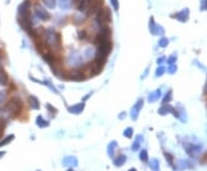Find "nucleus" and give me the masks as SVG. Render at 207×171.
Returning <instances> with one entry per match:
<instances>
[{"label":"nucleus","mask_w":207,"mask_h":171,"mask_svg":"<svg viewBox=\"0 0 207 171\" xmlns=\"http://www.w3.org/2000/svg\"><path fill=\"white\" fill-rule=\"evenodd\" d=\"M43 37L45 38V44L47 47L55 51L61 50V36L53 28H49V29L44 30Z\"/></svg>","instance_id":"f257e3e1"},{"label":"nucleus","mask_w":207,"mask_h":171,"mask_svg":"<svg viewBox=\"0 0 207 171\" xmlns=\"http://www.w3.org/2000/svg\"><path fill=\"white\" fill-rule=\"evenodd\" d=\"M5 108L8 111L9 116H17L23 110V102L17 98H13L8 101Z\"/></svg>","instance_id":"f03ea898"},{"label":"nucleus","mask_w":207,"mask_h":171,"mask_svg":"<svg viewBox=\"0 0 207 171\" xmlns=\"http://www.w3.org/2000/svg\"><path fill=\"white\" fill-rule=\"evenodd\" d=\"M111 17H112V15H111V11H109L108 8H100L97 11L96 22L98 23V25L100 28H104L111 22Z\"/></svg>","instance_id":"7ed1b4c3"},{"label":"nucleus","mask_w":207,"mask_h":171,"mask_svg":"<svg viewBox=\"0 0 207 171\" xmlns=\"http://www.w3.org/2000/svg\"><path fill=\"white\" fill-rule=\"evenodd\" d=\"M82 62H83V57L81 55L78 51H70V53L68 55L67 57V63L69 65H72L74 68H77L79 65H82Z\"/></svg>","instance_id":"20e7f679"},{"label":"nucleus","mask_w":207,"mask_h":171,"mask_svg":"<svg viewBox=\"0 0 207 171\" xmlns=\"http://www.w3.org/2000/svg\"><path fill=\"white\" fill-rule=\"evenodd\" d=\"M111 42V31L107 27L101 28V30L97 34V38H96V44L97 45H100V44H104V43Z\"/></svg>","instance_id":"39448f33"},{"label":"nucleus","mask_w":207,"mask_h":171,"mask_svg":"<svg viewBox=\"0 0 207 171\" xmlns=\"http://www.w3.org/2000/svg\"><path fill=\"white\" fill-rule=\"evenodd\" d=\"M35 15L37 16L39 20H41V21H49L51 19V15H49V13L47 11V9H45L39 4L35 5Z\"/></svg>","instance_id":"423d86ee"},{"label":"nucleus","mask_w":207,"mask_h":171,"mask_svg":"<svg viewBox=\"0 0 207 171\" xmlns=\"http://www.w3.org/2000/svg\"><path fill=\"white\" fill-rule=\"evenodd\" d=\"M148 27H150V32L153 34V36H159V34H165L163 28L160 27L158 23H157L154 20H153V17H151L150 25H148Z\"/></svg>","instance_id":"0eeeda50"},{"label":"nucleus","mask_w":207,"mask_h":171,"mask_svg":"<svg viewBox=\"0 0 207 171\" xmlns=\"http://www.w3.org/2000/svg\"><path fill=\"white\" fill-rule=\"evenodd\" d=\"M143 105H144V100L143 99H139L138 101H137V102H136L135 106L132 107L131 114H130V116H131V118H132V121H136V119H137L140 109L143 108Z\"/></svg>","instance_id":"6e6552de"},{"label":"nucleus","mask_w":207,"mask_h":171,"mask_svg":"<svg viewBox=\"0 0 207 171\" xmlns=\"http://www.w3.org/2000/svg\"><path fill=\"white\" fill-rule=\"evenodd\" d=\"M102 4V0H92L90 4V7L87 11V15H93L100 9V6Z\"/></svg>","instance_id":"1a4fd4ad"},{"label":"nucleus","mask_w":207,"mask_h":171,"mask_svg":"<svg viewBox=\"0 0 207 171\" xmlns=\"http://www.w3.org/2000/svg\"><path fill=\"white\" fill-rule=\"evenodd\" d=\"M29 8H30V1L26 0L19 6V15L20 17H26L29 16Z\"/></svg>","instance_id":"9d476101"},{"label":"nucleus","mask_w":207,"mask_h":171,"mask_svg":"<svg viewBox=\"0 0 207 171\" xmlns=\"http://www.w3.org/2000/svg\"><path fill=\"white\" fill-rule=\"evenodd\" d=\"M172 17L174 19H176L177 21H180V22H186L189 20V9L188 8H184V9H182V11H177L176 14H174L172 15Z\"/></svg>","instance_id":"9b49d317"},{"label":"nucleus","mask_w":207,"mask_h":171,"mask_svg":"<svg viewBox=\"0 0 207 171\" xmlns=\"http://www.w3.org/2000/svg\"><path fill=\"white\" fill-rule=\"evenodd\" d=\"M84 109V102L82 103H77V105H74V106H70L68 108V110L69 113H72V114H81Z\"/></svg>","instance_id":"f8f14e48"},{"label":"nucleus","mask_w":207,"mask_h":171,"mask_svg":"<svg viewBox=\"0 0 207 171\" xmlns=\"http://www.w3.org/2000/svg\"><path fill=\"white\" fill-rule=\"evenodd\" d=\"M64 165H68V167H76L77 164H78V161H77V159H76L75 156H66L64 159Z\"/></svg>","instance_id":"ddd939ff"},{"label":"nucleus","mask_w":207,"mask_h":171,"mask_svg":"<svg viewBox=\"0 0 207 171\" xmlns=\"http://www.w3.org/2000/svg\"><path fill=\"white\" fill-rule=\"evenodd\" d=\"M28 103H29V106H30L31 109H39V107H40L39 101H38V99L35 95H30V97L28 98Z\"/></svg>","instance_id":"4468645a"},{"label":"nucleus","mask_w":207,"mask_h":171,"mask_svg":"<svg viewBox=\"0 0 207 171\" xmlns=\"http://www.w3.org/2000/svg\"><path fill=\"white\" fill-rule=\"evenodd\" d=\"M92 0H81L78 4V11L81 13H87L89 7H90V4Z\"/></svg>","instance_id":"2eb2a0df"},{"label":"nucleus","mask_w":207,"mask_h":171,"mask_svg":"<svg viewBox=\"0 0 207 171\" xmlns=\"http://www.w3.org/2000/svg\"><path fill=\"white\" fill-rule=\"evenodd\" d=\"M58 4H59V7L62 11H68V9H70L73 7L72 0H58Z\"/></svg>","instance_id":"dca6fc26"},{"label":"nucleus","mask_w":207,"mask_h":171,"mask_svg":"<svg viewBox=\"0 0 207 171\" xmlns=\"http://www.w3.org/2000/svg\"><path fill=\"white\" fill-rule=\"evenodd\" d=\"M96 56V48L94 47H87L85 52H84V57L85 60H90V59H93Z\"/></svg>","instance_id":"f3484780"},{"label":"nucleus","mask_w":207,"mask_h":171,"mask_svg":"<svg viewBox=\"0 0 207 171\" xmlns=\"http://www.w3.org/2000/svg\"><path fill=\"white\" fill-rule=\"evenodd\" d=\"M72 75L69 76V78L70 79H74V80H82L85 78V76H84V74H83L81 70H76V71L74 72H70Z\"/></svg>","instance_id":"a211bd4d"},{"label":"nucleus","mask_w":207,"mask_h":171,"mask_svg":"<svg viewBox=\"0 0 207 171\" xmlns=\"http://www.w3.org/2000/svg\"><path fill=\"white\" fill-rule=\"evenodd\" d=\"M116 141H112L111 144L108 145V147H107V153H108V156L111 157H113L114 156V152H115V148H116Z\"/></svg>","instance_id":"6ab92c4d"},{"label":"nucleus","mask_w":207,"mask_h":171,"mask_svg":"<svg viewBox=\"0 0 207 171\" xmlns=\"http://www.w3.org/2000/svg\"><path fill=\"white\" fill-rule=\"evenodd\" d=\"M125 161H127L125 155H119L117 156V159L114 160V164H115L116 167H122V165L125 163Z\"/></svg>","instance_id":"aec40b11"},{"label":"nucleus","mask_w":207,"mask_h":171,"mask_svg":"<svg viewBox=\"0 0 207 171\" xmlns=\"http://www.w3.org/2000/svg\"><path fill=\"white\" fill-rule=\"evenodd\" d=\"M43 4L45 7H47L49 9H54L57 6V0H41Z\"/></svg>","instance_id":"412c9836"},{"label":"nucleus","mask_w":207,"mask_h":171,"mask_svg":"<svg viewBox=\"0 0 207 171\" xmlns=\"http://www.w3.org/2000/svg\"><path fill=\"white\" fill-rule=\"evenodd\" d=\"M8 84V76L7 74H5L4 71L0 72V85L1 86H6Z\"/></svg>","instance_id":"4be33fe9"},{"label":"nucleus","mask_w":207,"mask_h":171,"mask_svg":"<svg viewBox=\"0 0 207 171\" xmlns=\"http://www.w3.org/2000/svg\"><path fill=\"white\" fill-rule=\"evenodd\" d=\"M36 123H37V125L39 126V128H44V126L49 125V122H46L45 119L43 118V116H38L37 119H36Z\"/></svg>","instance_id":"5701e85b"},{"label":"nucleus","mask_w":207,"mask_h":171,"mask_svg":"<svg viewBox=\"0 0 207 171\" xmlns=\"http://www.w3.org/2000/svg\"><path fill=\"white\" fill-rule=\"evenodd\" d=\"M73 21H74V23H76V24H81V23H83L85 21V17L83 15H79V14H75L74 17H73Z\"/></svg>","instance_id":"b1692460"},{"label":"nucleus","mask_w":207,"mask_h":171,"mask_svg":"<svg viewBox=\"0 0 207 171\" xmlns=\"http://www.w3.org/2000/svg\"><path fill=\"white\" fill-rule=\"evenodd\" d=\"M159 97H160V91L158 90V91L153 92V93H151V94L148 95V101H150V102H153V101L159 99Z\"/></svg>","instance_id":"393cba45"},{"label":"nucleus","mask_w":207,"mask_h":171,"mask_svg":"<svg viewBox=\"0 0 207 171\" xmlns=\"http://www.w3.org/2000/svg\"><path fill=\"white\" fill-rule=\"evenodd\" d=\"M13 139H14V136H13V134H9L8 137H6L5 139H2V140L0 141V147H4V146H6V145L9 144Z\"/></svg>","instance_id":"a878e982"},{"label":"nucleus","mask_w":207,"mask_h":171,"mask_svg":"<svg viewBox=\"0 0 207 171\" xmlns=\"http://www.w3.org/2000/svg\"><path fill=\"white\" fill-rule=\"evenodd\" d=\"M168 44H169V39L166 38V37H161L160 40H159V46L160 47H167Z\"/></svg>","instance_id":"bb28decb"},{"label":"nucleus","mask_w":207,"mask_h":171,"mask_svg":"<svg viewBox=\"0 0 207 171\" xmlns=\"http://www.w3.org/2000/svg\"><path fill=\"white\" fill-rule=\"evenodd\" d=\"M166 72V68L163 65H159V68L155 70V76L157 77H161L163 74Z\"/></svg>","instance_id":"cd10ccee"},{"label":"nucleus","mask_w":207,"mask_h":171,"mask_svg":"<svg viewBox=\"0 0 207 171\" xmlns=\"http://www.w3.org/2000/svg\"><path fill=\"white\" fill-rule=\"evenodd\" d=\"M150 165H151V169L154 171H159V162L158 160H152L150 162Z\"/></svg>","instance_id":"c85d7f7f"},{"label":"nucleus","mask_w":207,"mask_h":171,"mask_svg":"<svg viewBox=\"0 0 207 171\" xmlns=\"http://www.w3.org/2000/svg\"><path fill=\"white\" fill-rule=\"evenodd\" d=\"M124 137H127V138H131L132 137V134H134V130L131 129V128H128V129H125L124 130Z\"/></svg>","instance_id":"c756f323"},{"label":"nucleus","mask_w":207,"mask_h":171,"mask_svg":"<svg viewBox=\"0 0 207 171\" xmlns=\"http://www.w3.org/2000/svg\"><path fill=\"white\" fill-rule=\"evenodd\" d=\"M138 139H137V141H135V142H134V145H132V151H138V149H139V142H140V140H142V139H140V136H138Z\"/></svg>","instance_id":"7c9ffc66"},{"label":"nucleus","mask_w":207,"mask_h":171,"mask_svg":"<svg viewBox=\"0 0 207 171\" xmlns=\"http://www.w3.org/2000/svg\"><path fill=\"white\" fill-rule=\"evenodd\" d=\"M6 98H7V93L5 91H0V105H2L6 101Z\"/></svg>","instance_id":"2f4dec72"},{"label":"nucleus","mask_w":207,"mask_h":171,"mask_svg":"<svg viewBox=\"0 0 207 171\" xmlns=\"http://www.w3.org/2000/svg\"><path fill=\"white\" fill-rule=\"evenodd\" d=\"M170 98H172V91H168V92H167V94H166L165 97H163V99H162V102H163V103L169 102Z\"/></svg>","instance_id":"473e14b6"},{"label":"nucleus","mask_w":207,"mask_h":171,"mask_svg":"<svg viewBox=\"0 0 207 171\" xmlns=\"http://www.w3.org/2000/svg\"><path fill=\"white\" fill-rule=\"evenodd\" d=\"M78 38L79 39H82V40H84V39H87V32L85 30H81L78 32Z\"/></svg>","instance_id":"72a5a7b5"},{"label":"nucleus","mask_w":207,"mask_h":171,"mask_svg":"<svg viewBox=\"0 0 207 171\" xmlns=\"http://www.w3.org/2000/svg\"><path fill=\"white\" fill-rule=\"evenodd\" d=\"M111 4H112V7H113L115 11H119V8H120L119 0H111Z\"/></svg>","instance_id":"f704fd0d"},{"label":"nucleus","mask_w":207,"mask_h":171,"mask_svg":"<svg viewBox=\"0 0 207 171\" xmlns=\"http://www.w3.org/2000/svg\"><path fill=\"white\" fill-rule=\"evenodd\" d=\"M176 70H177V67L175 63H174V65H169V68H168V72H169V74L173 75V74L176 72Z\"/></svg>","instance_id":"c9c22d12"},{"label":"nucleus","mask_w":207,"mask_h":171,"mask_svg":"<svg viewBox=\"0 0 207 171\" xmlns=\"http://www.w3.org/2000/svg\"><path fill=\"white\" fill-rule=\"evenodd\" d=\"M207 9V0H200V11Z\"/></svg>","instance_id":"e433bc0d"},{"label":"nucleus","mask_w":207,"mask_h":171,"mask_svg":"<svg viewBox=\"0 0 207 171\" xmlns=\"http://www.w3.org/2000/svg\"><path fill=\"white\" fill-rule=\"evenodd\" d=\"M140 160L143 161V162H146L147 161V152L146 151H142V153H140Z\"/></svg>","instance_id":"4c0bfd02"},{"label":"nucleus","mask_w":207,"mask_h":171,"mask_svg":"<svg viewBox=\"0 0 207 171\" xmlns=\"http://www.w3.org/2000/svg\"><path fill=\"white\" fill-rule=\"evenodd\" d=\"M176 59H177V56H176V54H174V55H172V56L168 59V65H174L175 62H176Z\"/></svg>","instance_id":"58836bf2"},{"label":"nucleus","mask_w":207,"mask_h":171,"mask_svg":"<svg viewBox=\"0 0 207 171\" xmlns=\"http://www.w3.org/2000/svg\"><path fill=\"white\" fill-rule=\"evenodd\" d=\"M165 61H166V57L165 56H160L158 60H157V63H158L159 65H162L163 63H165Z\"/></svg>","instance_id":"ea45409f"},{"label":"nucleus","mask_w":207,"mask_h":171,"mask_svg":"<svg viewBox=\"0 0 207 171\" xmlns=\"http://www.w3.org/2000/svg\"><path fill=\"white\" fill-rule=\"evenodd\" d=\"M4 129H5V123L0 122V137H1L2 133H4Z\"/></svg>","instance_id":"a19ab883"},{"label":"nucleus","mask_w":207,"mask_h":171,"mask_svg":"<svg viewBox=\"0 0 207 171\" xmlns=\"http://www.w3.org/2000/svg\"><path fill=\"white\" fill-rule=\"evenodd\" d=\"M47 108L51 109L49 111H55V108H54V107H51V105H47Z\"/></svg>","instance_id":"79ce46f5"},{"label":"nucleus","mask_w":207,"mask_h":171,"mask_svg":"<svg viewBox=\"0 0 207 171\" xmlns=\"http://www.w3.org/2000/svg\"><path fill=\"white\" fill-rule=\"evenodd\" d=\"M124 116H125V113H121V114L119 115V118H120V119H122V118H123Z\"/></svg>","instance_id":"37998d69"},{"label":"nucleus","mask_w":207,"mask_h":171,"mask_svg":"<svg viewBox=\"0 0 207 171\" xmlns=\"http://www.w3.org/2000/svg\"><path fill=\"white\" fill-rule=\"evenodd\" d=\"M147 72H148V68H147L146 70H145V72H144V75H143V76H142V78H144V77H146V76H147Z\"/></svg>","instance_id":"c03bdc74"},{"label":"nucleus","mask_w":207,"mask_h":171,"mask_svg":"<svg viewBox=\"0 0 207 171\" xmlns=\"http://www.w3.org/2000/svg\"><path fill=\"white\" fill-rule=\"evenodd\" d=\"M129 171H137V170H136L135 168H131V169H129Z\"/></svg>","instance_id":"a18cd8bd"},{"label":"nucleus","mask_w":207,"mask_h":171,"mask_svg":"<svg viewBox=\"0 0 207 171\" xmlns=\"http://www.w3.org/2000/svg\"><path fill=\"white\" fill-rule=\"evenodd\" d=\"M67 171H74V170H73V169H68Z\"/></svg>","instance_id":"49530a36"}]
</instances>
